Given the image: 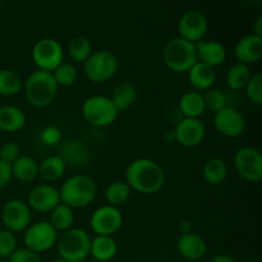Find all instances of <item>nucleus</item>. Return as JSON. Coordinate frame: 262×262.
Returning <instances> with one entry per match:
<instances>
[{
    "label": "nucleus",
    "mask_w": 262,
    "mask_h": 262,
    "mask_svg": "<svg viewBox=\"0 0 262 262\" xmlns=\"http://www.w3.org/2000/svg\"><path fill=\"white\" fill-rule=\"evenodd\" d=\"M56 232H66L73 228L74 212L73 209L67 206L66 204H59L50 211V220H49Z\"/></svg>",
    "instance_id": "obj_30"
},
{
    "label": "nucleus",
    "mask_w": 262,
    "mask_h": 262,
    "mask_svg": "<svg viewBox=\"0 0 262 262\" xmlns=\"http://www.w3.org/2000/svg\"><path fill=\"white\" fill-rule=\"evenodd\" d=\"M246 96L256 106L262 105V73L257 72L256 74H252L250 82L245 87Z\"/></svg>",
    "instance_id": "obj_36"
},
{
    "label": "nucleus",
    "mask_w": 262,
    "mask_h": 262,
    "mask_svg": "<svg viewBox=\"0 0 262 262\" xmlns=\"http://www.w3.org/2000/svg\"><path fill=\"white\" fill-rule=\"evenodd\" d=\"M68 54L74 63L83 64L92 54L91 42L84 36H76L69 41Z\"/></svg>",
    "instance_id": "obj_33"
},
{
    "label": "nucleus",
    "mask_w": 262,
    "mask_h": 262,
    "mask_svg": "<svg viewBox=\"0 0 262 262\" xmlns=\"http://www.w3.org/2000/svg\"><path fill=\"white\" fill-rule=\"evenodd\" d=\"M253 35L262 37V17H258L253 23Z\"/></svg>",
    "instance_id": "obj_43"
},
{
    "label": "nucleus",
    "mask_w": 262,
    "mask_h": 262,
    "mask_svg": "<svg viewBox=\"0 0 262 262\" xmlns=\"http://www.w3.org/2000/svg\"><path fill=\"white\" fill-rule=\"evenodd\" d=\"M251 77H252V72H251L250 67L246 66V64L235 63L234 66L228 69L225 82H227V86L229 90L239 91V90H245V87L250 82Z\"/></svg>",
    "instance_id": "obj_29"
},
{
    "label": "nucleus",
    "mask_w": 262,
    "mask_h": 262,
    "mask_svg": "<svg viewBox=\"0 0 262 262\" xmlns=\"http://www.w3.org/2000/svg\"><path fill=\"white\" fill-rule=\"evenodd\" d=\"M256 2H260V0H256Z\"/></svg>",
    "instance_id": "obj_47"
},
{
    "label": "nucleus",
    "mask_w": 262,
    "mask_h": 262,
    "mask_svg": "<svg viewBox=\"0 0 262 262\" xmlns=\"http://www.w3.org/2000/svg\"><path fill=\"white\" fill-rule=\"evenodd\" d=\"M54 77V81L56 82L58 86L68 87L76 82L77 79V69L76 67L72 66L71 63H61L60 66L56 67L53 72H51Z\"/></svg>",
    "instance_id": "obj_35"
},
{
    "label": "nucleus",
    "mask_w": 262,
    "mask_h": 262,
    "mask_svg": "<svg viewBox=\"0 0 262 262\" xmlns=\"http://www.w3.org/2000/svg\"><path fill=\"white\" fill-rule=\"evenodd\" d=\"M59 257L68 262H82L90 256L91 237L81 228H71L58 238Z\"/></svg>",
    "instance_id": "obj_5"
},
{
    "label": "nucleus",
    "mask_w": 262,
    "mask_h": 262,
    "mask_svg": "<svg viewBox=\"0 0 262 262\" xmlns=\"http://www.w3.org/2000/svg\"><path fill=\"white\" fill-rule=\"evenodd\" d=\"M202 96H204L205 107H206V110L212 112L214 114L228 106L227 95H225V92L222 91L220 89H214V87H211V89L206 90L205 94H202Z\"/></svg>",
    "instance_id": "obj_34"
},
{
    "label": "nucleus",
    "mask_w": 262,
    "mask_h": 262,
    "mask_svg": "<svg viewBox=\"0 0 262 262\" xmlns=\"http://www.w3.org/2000/svg\"><path fill=\"white\" fill-rule=\"evenodd\" d=\"M59 196L61 204H66L72 209H82L95 201L97 196V186L89 176L74 174L61 184Z\"/></svg>",
    "instance_id": "obj_2"
},
{
    "label": "nucleus",
    "mask_w": 262,
    "mask_h": 262,
    "mask_svg": "<svg viewBox=\"0 0 262 262\" xmlns=\"http://www.w3.org/2000/svg\"><path fill=\"white\" fill-rule=\"evenodd\" d=\"M2 222L4 224V229L12 233L25 232L31 224V209L27 202L22 200L13 199L9 200L3 206Z\"/></svg>",
    "instance_id": "obj_12"
},
{
    "label": "nucleus",
    "mask_w": 262,
    "mask_h": 262,
    "mask_svg": "<svg viewBox=\"0 0 262 262\" xmlns=\"http://www.w3.org/2000/svg\"><path fill=\"white\" fill-rule=\"evenodd\" d=\"M234 168L241 178L251 183H257L262 179L261 152L251 146L239 148L234 156Z\"/></svg>",
    "instance_id": "obj_10"
},
{
    "label": "nucleus",
    "mask_w": 262,
    "mask_h": 262,
    "mask_svg": "<svg viewBox=\"0 0 262 262\" xmlns=\"http://www.w3.org/2000/svg\"><path fill=\"white\" fill-rule=\"evenodd\" d=\"M17 250V237L14 233L7 229L0 230V258H9L14 251Z\"/></svg>",
    "instance_id": "obj_37"
},
{
    "label": "nucleus",
    "mask_w": 262,
    "mask_h": 262,
    "mask_svg": "<svg viewBox=\"0 0 262 262\" xmlns=\"http://www.w3.org/2000/svg\"><path fill=\"white\" fill-rule=\"evenodd\" d=\"M228 176V165L223 159L211 158L202 166V177L210 186H220Z\"/></svg>",
    "instance_id": "obj_27"
},
{
    "label": "nucleus",
    "mask_w": 262,
    "mask_h": 262,
    "mask_svg": "<svg viewBox=\"0 0 262 262\" xmlns=\"http://www.w3.org/2000/svg\"><path fill=\"white\" fill-rule=\"evenodd\" d=\"M130 192H132V189L125 183V181H115L106 187L104 196L107 205L119 207L128 201Z\"/></svg>",
    "instance_id": "obj_31"
},
{
    "label": "nucleus",
    "mask_w": 262,
    "mask_h": 262,
    "mask_svg": "<svg viewBox=\"0 0 262 262\" xmlns=\"http://www.w3.org/2000/svg\"><path fill=\"white\" fill-rule=\"evenodd\" d=\"M8 262H41L38 253L28 248H17L8 258Z\"/></svg>",
    "instance_id": "obj_39"
},
{
    "label": "nucleus",
    "mask_w": 262,
    "mask_h": 262,
    "mask_svg": "<svg viewBox=\"0 0 262 262\" xmlns=\"http://www.w3.org/2000/svg\"><path fill=\"white\" fill-rule=\"evenodd\" d=\"M207 27L209 25L204 13L200 10H188L182 15L178 22L179 37L197 43L206 35Z\"/></svg>",
    "instance_id": "obj_15"
},
{
    "label": "nucleus",
    "mask_w": 262,
    "mask_h": 262,
    "mask_svg": "<svg viewBox=\"0 0 262 262\" xmlns=\"http://www.w3.org/2000/svg\"><path fill=\"white\" fill-rule=\"evenodd\" d=\"M64 50L60 43L50 37L38 40L32 48V60L37 69L53 72L63 63Z\"/></svg>",
    "instance_id": "obj_9"
},
{
    "label": "nucleus",
    "mask_w": 262,
    "mask_h": 262,
    "mask_svg": "<svg viewBox=\"0 0 262 262\" xmlns=\"http://www.w3.org/2000/svg\"><path fill=\"white\" fill-rule=\"evenodd\" d=\"M13 178L20 183H30L33 182L38 176V164L31 156H19L12 164Z\"/></svg>",
    "instance_id": "obj_25"
},
{
    "label": "nucleus",
    "mask_w": 262,
    "mask_h": 262,
    "mask_svg": "<svg viewBox=\"0 0 262 262\" xmlns=\"http://www.w3.org/2000/svg\"><path fill=\"white\" fill-rule=\"evenodd\" d=\"M110 100L117 107L118 113L124 112L129 109L137 100V90L130 82H120L113 89Z\"/></svg>",
    "instance_id": "obj_24"
},
{
    "label": "nucleus",
    "mask_w": 262,
    "mask_h": 262,
    "mask_svg": "<svg viewBox=\"0 0 262 262\" xmlns=\"http://www.w3.org/2000/svg\"><path fill=\"white\" fill-rule=\"evenodd\" d=\"M20 156L19 146L14 142H7L0 147V160L12 165Z\"/></svg>",
    "instance_id": "obj_38"
},
{
    "label": "nucleus",
    "mask_w": 262,
    "mask_h": 262,
    "mask_svg": "<svg viewBox=\"0 0 262 262\" xmlns=\"http://www.w3.org/2000/svg\"><path fill=\"white\" fill-rule=\"evenodd\" d=\"M193 229V225L189 220H183V222L179 223V230H181L182 234H186V233H191Z\"/></svg>",
    "instance_id": "obj_42"
},
{
    "label": "nucleus",
    "mask_w": 262,
    "mask_h": 262,
    "mask_svg": "<svg viewBox=\"0 0 262 262\" xmlns=\"http://www.w3.org/2000/svg\"><path fill=\"white\" fill-rule=\"evenodd\" d=\"M176 141L184 147H196L201 145L206 136V127L200 118H183L173 130Z\"/></svg>",
    "instance_id": "obj_14"
},
{
    "label": "nucleus",
    "mask_w": 262,
    "mask_h": 262,
    "mask_svg": "<svg viewBox=\"0 0 262 262\" xmlns=\"http://www.w3.org/2000/svg\"><path fill=\"white\" fill-rule=\"evenodd\" d=\"M60 129L54 125H48L40 133V141L46 146H55L60 142Z\"/></svg>",
    "instance_id": "obj_40"
},
{
    "label": "nucleus",
    "mask_w": 262,
    "mask_h": 262,
    "mask_svg": "<svg viewBox=\"0 0 262 262\" xmlns=\"http://www.w3.org/2000/svg\"><path fill=\"white\" fill-rule=\"evenodd\" d=\"M214 127L224 137H239L246 129V119L235 107L227 106L214 114Z\"/></svg>",
    "instance_id": "obj_13"
},
{
    "label": "nucleus",
    "mask_w": 262,
    "mask_h": 262,
    "mask_svg": "<svg viewBox=\"0 0 262 262\" xmlns=\"http://www.w3.org/2000/svg\"><path fill=\"white\" fill-rule=\"evenodd\" d=\"M53 262H68V261H66V260H64V258L59 257V258H55V260H54Z\"/></svg>",
    "instance_id": "obj_45"
},
{
    "label": "nucleus",
    "mask_w": 262,
    "mask_h": 262,
    "mask_svg": "<svg viewBox=\"0 0 262 262\" xmlns=\"http://www.w3.org/2000/svg\"><path fill=\"white\" fill-rule=\"evenodd\" d=\"M0 2H3V0H0Z\"/></svg>",
    "instance_id": "obj_48"
},
{
    "label": "nucleus",
    "mask_w": 262,
    "mask_h": 262,
    "mask_svg": "<svg viewBox=\"0 0 262 262\" xmlns=\"http://www.w3.org/2000/svg\"><path fill=\"white\" fill-rule=\"evenodd\" d=\"M118 110L110 97L104 95H94L82 104V115L90 125L104 128L113 124L118 117Z\"/></svg>",
    "instance_id": "obj_6"
},
{
    "label": "nucleus",
    "mask_w": 262,
    "mask_h": 262,
    "mask_svg": "<svg viewBox=\"0 0 262 262\" xmlns=\"http://www.w3.org/2000/svg\"><path fill=\"white\" fill-rule=\"evenodd\" d=\"M197 59L214 68L222 66L227 59V49L219 41H199L196 43Z\"/></svg>",
    "instance_id": "obj_19"
},
{
    "label": "nucleus",
    "mask_w": 262,
    "mask_h": 262,
    "mask_svg": "<svg viewBox=\"0 0 262 262\" xmlns=\"http://www.w3.org/2000/svg\"><path fill=\"white\" fill-rule=\"evenodd\" d=\"M179 109L184 118H200L206 112L204 96L200 91H188L182 95Z\"/></svg>",
    "instance_id": "obj_26"
},
{
    "label": "nucleus",
    "mask_w": 262,
    "mask_h": 262,
    "mask_svg": "<svg viewBox=\"0 0 262 262\" xmlns=\"http://www.w3.org/2000/svg\"><path fill=\"white\" fill-rule=\"evenodd\" d=\"M26 114L17 106L4 105L0 107V130L14 133L23 129L26 125Z\"/></svg>",
    "instance_id": "obj_22"
},
{
    "label": "nucleus",
    "mask_w": 262,
    "mask_h": 262,
    "mask_svg": "<svg viewBox=\"0 0 262 262\" xmlns=\"http://www.w3.org/2000/svg\"><path fill=\"white\" fill-rule=\"evenodd\" d=\"M177 250L182 257L189 261H199L206 255L207 245L201 235L191 232L181 234L177 242Z\"/></svg>",
    "instance_id": "obj_18"
},
{
    "label": "nucleus",
    "mask_w": 262,
    "mask_h": 262,
    "mask_svg": "<svg viewBox=\"0 0 262 262\" xmlns=\"http://www.w3.org/2000/svg\"><path fill=\"white\" fill-rule=\"evenodd\" d=\"M0 262H8L7 260H3V258H2V260H0Z\"/></svg>",
    "instance_id": "obj_46"
},
{
    "label": "nucleus",
    "mask_w": 262,
    "mask_h": 262,
    "mask_svg": "<svg viewBox=\"0 0 262 262\" xmlns=\"http://www.w3.org/2000/svg\"><path fill=\"white\" fill-rule=\"evenodd\" d=\"M118 252V245L110 235H96L91 239L90 256L100 262L110 261L115 257Z\"/></svg>",
    "instance_id": "obj_23"
},
{
    "label": "nucleus",
    "mask_w": 262,
    "mask_h": 262,
    "mask_svg": "<svg viewBox=\"0 0 262 262\" xmlns=\"http://www.w3.org/2000/svg\"><path fill=\"white\" fill-rule=\"evenodd\" d=\"M123 225V215L119 207L104 205L100 206L92 212L91 219H90V227L92 232L96 235H113Z\"/></svg>",
    "instance_id": "obj_11"
},
{
    "label": "nucleus",
    "mask_w": 262,
    "mask_h": 262,
    "mask_svg": "<svg viewBox=\"0 0 262 262\" xmlns=\"http://www.w3.org/2000/svg\"><path fill=\"white\" fill-rule=\"evenodd\" d=\"M67 165L82 168L90 161V150L82 141L69 140L63 143L59 154Z\"/></svg>",
    "instance_id": "obj_20"
},
{
    "label": "nucleus",
    "mask_w": 262,
    "mask_h": 262,
    "mask_svg": "<svg viewBox=\"0 0 262 262\" xmlns=\"http://www.w3.org/2000/svg\"><path fill=\"white\" fill-rule=\"evenodd\" d=\"M117 56L107 50L92 53L83 63V72L87 78L95 83H105L115 76L118 71Z\"/></svg>",
    "instance_id": "obj_7"
},
{
    "label": "nucleus",
    "mask_w": 262,
    "mask_h": 262,
    "mask_svg": "<svg viewBox=\"0 0 262 262\" xmlns=\"http://www.w3.org/2000/svg\"><path fill=\"white\" fill-rule=\"evenodd\" d=\"M125 183L141 194H156L165 184V173L160 164L151 159H136L125 169Z\"/></svg>",
    "instance_id": "obj_1"
},
{
    "label": "nucleus",
    "mask_w": 262,
    "mask_h": 262,
    "mask_svg": "<svg viewBox=\"0 0 262 262\" xmlns=\"http://www.w3.org/2000/svg\"><path fill=\"white\" fill-rule=\"evenodd\" d=\"M67 164L59 155H51L38 164V176L46 182H55L64 176Z\"/></svg>",
    "instance_id": "obj_28"
},
{
    "label": "nucleus",
    "mask_w": 262,
    "mask_h": 262,
    "mask_svg": "<svg viewBox=\"0 0 262 262\" xmlns=\"http://www.w3.org/2000/svg\"><path fill=\"white\" fill-rule=\"evenodd\" d=\"M13 179L12 165L0 160V189L7 187Z\"/></svg>",
    "instance_id": "obj_41"
},
{
    "label": "nucleus",
    "mask_w": 262,
    "mask_h": 262,
    "mask_svg": "<svg viewBox=\"0 0 262 262\" xmlns=\"http://www.w3.org/2000/svg\"><path fill=\"white\" fill-rule=\"evenodd\" d=\"M26 248L36 253L51 250L58 242V232L49 222H37L28 225L23 234Z\"/></svg>",
    "instance_id": "obj_8"
},
{
    "label": "nucleus",
    "mask_w": 262,
    "mask_h": 262,
    "mask_svg": "<svg viewBox=\"0 0 262 262\" xmlns=\"http://www.w3.org/2000/svg\"><path fill=\"white\" fill-rule=\"evenodd\" d=\"M59 86L54 81L51 72H32L23 84V91L27 101L35 107H45L55 100Z\"/></svg>",
    "instance_id": "obj_3"
},
{
    "label": "nucleus",
    "mask_w": 262,
    "mask_h": 262,
    "mask_svg": "<svg viewBox=\"0 0 262 262\" xmlns=\"http://www.w3.org/2000/svg\"><path fill=\"white\" fill-rule=\"evenodd\" d=\"M234 56L238 63L250 67L261 60L262 58V37L256 35H247L241 38L234 48Z\"/></svg>",
    "instance_id": "obj_17"
},
{
    "label": "nucleus",
    "mask_w": 262,
    "mask_h": 262,
    "mask_svg": "<svg viewBox=\"0 0 262 262\" xmlns=\"http://www.w3.org/2000/svg\"><path fill=\"white\" fill-rule=\"evenodd\" d=\"M210 262H237V261L228 255H216L210 260Z\"/></svg>",
    "instance_id": "obj_44"
},
{
    "label": "nucleus",
    "mask_w": 262,
    "mask_h": 262,
    "mask_svg": "<svg viewBox=\"0 0 262 262\" xmlns=\"http://www.w3.org/2000/svg\"><path fill=\"white\" fill-rule=\"evenodd\" d=\"M188 81L194 91H206L214 86L216 81V71L214 67L197 61L188 72Z\"/></svg>",
    "instance_id": "obj_21"
},
{
    "label": "nucleus",
    "mask_w": 262,
    "mask_h": 262,
    "mask_svg": "<svg viewBox=\"0 0 262 262\" xmlns=\"http://www.w3.org/2000/svg\"><path fill=\"white\" fill-rule=\"evenodd\" d=\"M163 60L170 71L176 73H187L199 61L196 43L181 37L173 38L164 48Z\"/></svg>",
    "instance_id": "obj_4"
},
{
    "label": "nucleus",
    "mask_w": 262,
    "mask_h": 262,
    "mask_svg": "<svg viewBox=\"0 0 262 262\" xmlns=\"http://www.w3.org/2000/svg\"><path fill=\"white\" fill-rule=\"evenodd\" d=\"M23 82L19 74L12 69H0V95L14 96L22 90Z\"/></svg>",
    "instance_id": "obj_32"
},
{
    "label": "nucleus",
    "mask_w": 262,
    "mask_h": 262,
    "mask_svg": "<svg viewBox=\"0 0 262 262\" xmlns=\"http://www.w3.org/2000/svg\"><path fill=\"white\" fill-rule=\"evenodd\" d=\"M60 204L59 189L51 184H38L33 187L27 196V205L31 210L37 212H50L56 205Z\"/></svg>",
    "instance_id": "obj_16"
}]
</instances>
